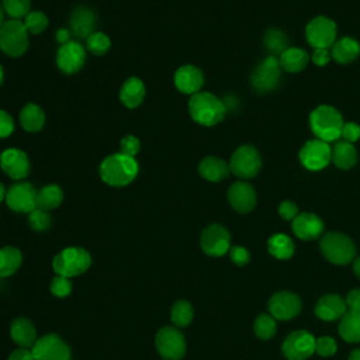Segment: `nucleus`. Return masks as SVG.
Masks as SVG:
<instances>
[{
	"mask_svg": "<svg viewBox=\"0 0 360 360\" xmlns=\"http://www.w3.org/2000/svg\"><path fill=\"white\" fill-rule=\"evenodd\" d=\"M139 172L138 162L135 158L124 153H112L107 156L98 169L101 180L112 187H124L132 183Z\"/></svg>",
	"mask_w": 360,
	"mask_h": 360,
	"instance_id": "obj_1",
	"label": "nucleus"
},
{
	"mask_svg": "<svg viewBox=\"0 0 360 360\" xmlns=\"http://www.w3.org/2000/svg\"><path fill=\"white\" fill-rule=\"evenodd\" d=\"M188 111L191 118L204 127H212L221 122L226 108L221 98L208 91H198L188 100Z\"/></svg>",
	"mask_w": 360,
	"mask_h": 360,
	"instance_id": "obj_2",
	"label": "nucleus"
},
{
	"mask_svg": "<svg viewBox=\"0 0 360 360\" xmlns=\"http://www.w3.org/2000/svg\"><path fill=\"white\" fill-rule=\"evenodd\" d=\"M343 120L340 112L332 105H319L309 115V125L315 136L329 142L340 138Z\"/></svg>",
	"mask_w": 360,
	"mask_h": 360,
	"instance_id": "obj_3",
	"label": "nucleus"
},
{
	"mask_svg": "<svg viewBox=\"0 0 360 360\" xmlns=\"http://www.w3.org/2000/svg\"><path fill=\"white\" fill-rule=\"evenodd\" d=\"M319 249L325 259L333 264L345 266L354 260L356 246L353 240L342 232H326L319 240Z\"/></svg>",
	"mask_w": 360,
	"mask_h": 360,
	"instance_id": "obj_4",
	"label": "nucleus"
},
{
	"mask_svg": "<svg viewBox=\"0 0 360 360\" xmlns=\"http://www.w3.org/2000/svg\"><path fill=\"white\" fill-rule=\"evenodd\" d=\"M91 264L90 253L79 246H70L60 250L52 260V269L58 276L76 277L83 274Z\"/></svg>",
	"mask_w": 360,
	"mask_h": 360,
	"instance_id": "obj_5",
	"label": "nucleus"
},
{
	"mask_svg": "<svg viewBox=\"0 0 360 360\" xmlns=\"http://www.w3.org/2000/svg\"><path fill=\"white\" fill-rule=\"evenodd\" d=\"M28 48V31L22 20H7L0 27V49L11 56L17 58L22 55Z\"/></svg>",
	"mask_w": 360,
	"mask_h": 360,
	"instance_id": "obj_6",
	"label": "nucleus"
},
{
	"mask_svg": "<svg viewBox=\"0 0 360 360\" xmlns=\"http://www.w3.org/2000/svg\"><path fill=\"white\" fill-rule=\"evenodd\" d=\"M281 79V66L276 56H266L250 75V84L257 93H269L274 90Z\"/></svg>",
	"mask_w": 360,
	"mask_h": 360,
	"instance_id": "obj_7",
	"label": "nucleus"
},
{
	"mask_svg": "<svg viewBox=\"0 0 360 360\" xmlns=\"http://www.w3.org/2000/svg\"><path fill=\"white\" fill-rule=\"evenodd\" d=\"M156 349L165 360H180L186 354V340L176 326H163L155 336Z\"/></svg>",
	"mask_w": 360,
	"mask_h": 360,
	"instance_id": "obj_8",
	"label": "nucleus"
},
{
	"mask_svg": "<svg viewBox=\"0 0 360 360\" xmlns=\"http://www.w3.org/2000/svg\"><path fill=\"white\" fill-rule=\"evenodd\" d=\"M260 167V155L252 145H242L232 153L229 169L235 176L240 179H252L259 173Z\"/></svg>",
	"mask_w": 360,
	"mask_h": 360,
	"instance_id": "obj_9",
	"label": "nucleus"
},
{
	"mask_svg": "<svg viewBox=\"0 0 360 360\" xmlns=\"http://www.w3.org/2000/svg\"><path fill=\"white\" fill-rule=\"evenodd\" d=\"M31 352L34 360H72L69 346L55 333H48L37 339Z\"/></svg>",
	"mask_w": 360,
	"mask_h": 360,
	"instance_id": "obj_10",
	"label": "nucleus"
},
{
	"mask_svg": "<svg viewBox=\"0 0 360 360\" xmlns=\"http://www.w3.org/2000/svg\"><path fill=\"white\" fill-rule=\"evenodd\" d=\"M201 249L211 257L224 256L231 249V235L228 229L219 224L208 225L200 238Z\"/></svg>",
	"mask_w": 360,
	"mask_h": 360,
	"instance_id": "obj_11",
	"label": "nucleus"
},
{
	"mask_svg": "<svg viewBox=\"0 0 360 360\" xmlns=\"http://www.w3.org/2000/svg\"><path fill=\"white\" fill-rule=\"evenodd\" d=\"M315 340L308 330H294L284 339L281 350L288 360H307L315 353Z\"/></svg>",
	"mask_w": 360,
	"mask_h": 360,
	"instance_id": "obj_12",
	"label": "nucleus"
},
{
	"mask_svg": "<svg viewBox=\"0 0 360 360\" xmlns=\"http://www.w3.org/2000/svg\"><path fill=\"white\" fill-rule=\"evenodd\" d=\"M305 37L314 49L329 48L336 41V24L328 17H315L307 24Z\"/></svg>",
	"mask_w": 360,
	"mask_h": 360,
	"instance_id": "obj_13",
	"label": "nucleus"
},
{
	"mask_svg": "<svg viewBox=\"0 0 360 360\" xmlns=\"http://www.w3.org/2000/svg\"><path fill=\"white\" fill-rule=\"evenodd\" d=\"M301 298L291 291H277L269 300V311L274 319H292L301 312Z\"/></svg>",
	"mask_w": 360,
	"mask_h": 360,
	"instance_id": "obj_14",
	"label": "nucleus"
},
{
	"mask_svg": "<svg viewBox=\"0 0 360 360\" xmlns=\"http://www.w3.org/2000/svg\"><path fill=\"white\" fill-rule=\"evenodd\" d=\"M300 160L308 170H321L332 160V148L321 139H311L300 150Z\"/></svg>",
	"mask_w": 360,
	"mask_h": 360,
	"instance_id": "obj_15",
	"label": "nucleus"
},
{
	"mask_svg": "<svg viewBox=\"0 0 360 360\" xmlns=\"http://www.w3.org/2000/svg\"><path fill=\"white\" fill-rule=\"evenodd\" d=\"M38 191L30 183L13 184L6 193V202L15 212L30 214L37 208Z\"/></svg>",
	"mask_w": 360,
	"mask_h": 360,
	"instance_id": "obj_16",
	"label": "nucleus"
},
{
	"mask_svg": "<svg viewBox=\"0 0 360 360\" xmlns=\"http://www.w3.org/2000/svg\"><path fill=\"white\" fill-rule=\"evenodd\" d=\"M84 60L86 51L83 45L77 41H69L60 45L56 52V65L66 75L79 72L83 68Z\"/></svg>",
	"mask_w": 360,
	"mask_h": 360,
	"instance_id": "obj_17",
	"label": "nucleus"
},
{
	"mask_svg": "<svg viewBox=\"0 0 360 360\" xmlns=\"http://www.w3.org/2000/svg\"><path fill=\"white\" fill-rule=\"evenodd\" d=\"M0 166L8 177L14 180L25 179L30 173V160L25 152L17 148H8L1 152V162Z\"/></svg>",
	"mask_w": 360,
	"mask_h": 360,
	"instance_id": "obj_18",
	"label": "nucleus"
},
{
	"mask_svg": "<svg viewBox=\"0 0 360 360\" xmlns=\"http://www.w3.org/2000/svg\"><path fill=\"white\" fill-rule=\"evenodd\" d=\"M228 201L235 211L248 214L256 205V191L249 183L236 181L228 190Z\"/></svg>",
	"mask_w": 360,
	"mask_h": 360,
	"instance_id": "obj_19",
	"label": "nucleus"
},
{
	"mask_svg": "<svg viewBox=\"0 0 360 360\" xmlns=\"http://www.w3.org/2000/svg\"><path fill=\"white\" fill-rule=\"evenodd\" d=\"M323 221L311 212L298 214L292 219V232L302 240H314L323 235Z\"/></svg>",
	"mask_w": 360,
	"mask_h": 360,
	"instance_id": "obj_20",
	"label": "nucleus"
},
{
	"mask_svg": "<svg viewBox=\"0 0 360 360\" xmlns=\"http://www.w3.org/2000/svg\"><path fill=\"white\" fill-rule=\"evenodd\" d=\"M204 84V75L202 72L193 66L184 65L180 66L174 73V86L183 94H195Z\"/></svg>",
	"mask_w": 360,
	"mask_h": 360,
	"instance_id": "obj_21",
	"label": "nucleus"
},
{
	"mask_svg": "<svg viewBox=\"0 0 360 360\" xmlns=\"http://www.w3.org/2000/svg\"><path fill=\"white\" fill-rule=\"evenodd\" d=\"M315 315L322 321H336L347 311L346 301L338 294L322 295L315 304Z\"/></svg>",
	"mask_w": 360,
	"mask_h": 360,
	"instance_id": "obj_22",
	"label": "nucleus"
},
{
	"mask_svg": "<svg viewBox=\"0 0 360 360\" xmlns=\"http://www.w3.org/2000/svg\"><path fill=\"white\" fill-rule=\"evenodd\" d=\"M96 14L86 6H79L73 10L69 18L70 32L77 38H87L94 32Z\"/></svg>",
	"mask_w": 360,
	"mask_h": 360,
	"instance_id": "obj_23",
	"label": "nucleus"
},
{
	"mask_svg": "<svg viewBox=\"0 0 360 360\" xmlns=\"http://www.w3.org/2000/svg\"><path fill=\"white\" fill-rule=\"evenodd\" d=\"M10 336L20 347H32L37 342V330L32 322L27 318H17L10 326Z\"/></svg>",
	"mask_w": 360,
	"mask_h": 360,
	"instance_id": "obj_24",
	"label": "nucleus"
},
{
	"mask_svg": "<svg viewBox=\"0 0 360 360\" xmlns=\"http://www.w3.org/2000/svg\"><path fill=\"white\" fill-rule=\"evenodd\" d=\"M229 172H231L229 165L225 160L215 158V156H207L198 165L200 176L208 181H214V183H218V181H222L224 179H226Z\"/></svg>",
	"mask_w": 360,
	"mask_h": 360,
	"instance_id": "obj_25",
	"label": "nucleus"
},
{
	"mask_svg": "<svg viewBox=\"0 0 360 360\" xmlns=\"http://www.w3.org/2000/svg\"><path fill=\"white\" fill-rule=\"evenodd\" d=\"M145 84L139 77H129L120 90V100L128 108H136L145 98Z\"/></svg>",
	"mask_w": 360,
	"mask_h": 360,
	"instance_id": "obj_26",
	"label": "nucleus"
},
{
	"mask_svg": "<svg viewBox=\"0 0 360 360\" xmlns=\"http://www.w3.org/2000/svg\"><path fill=\"white\" fill-rule=\"evenodd\" d=\"M360 55V44L349 37H343L333 42L330 56L339 63H350Z\"/></svg>",
	"mask_w": 360,
	"mask_h": 360,
	"instance_id": "obj_27",
	"label": "nucleus"
},
{
	"mask_svg": "<svg viewBox=\"0 0 360 360\" xmlns=\"http://www.w3.org/2000/svg\"><path fill=\"white\" fill-rule=\"evenodd\" d=\"M338 330L340 338L345 342L359 343L360 342V311L347 309L340 318Z\"/></svg>",
	"mask_w": 360,
	"mask_h": 360,
	"instance_id": "obj_28",
	"label": "nucleus"
},
{
	"mask_svg": "<svg viewBox=\"0 0 360 360\" xmlns=\"http://www.w3.org/2000/svg\"><path fill=\"white\" fill-rule=\"evenodd\" d=\"M20 124L27 132H38L45 124L42 108L34 103L25 104L20 111Z\"/></svg>",
	"mask_w": 360,
	"mask_h": 360,
	"instance_id": "obj_29",
	"label": "nucleus"
},
{
	"mask_svg": "<svg viewBox=\"0 0 360 360\" xmlns=\"http://www.w3.org/2000/svg\"><path fill=\"white\" fill-rule=\"evenodd\" d=\"M278 62L281 69L290 73H297V72H301L308 65L309 55L301 48H287L278 56Z\"/></svg>",
	"mask_w": 360,
	"mask_h": 360,
	"instance_id": "obj_30",
	"label": "nucleus"
},
{
	"mask_svg": "<svg viewBox=\"0 0 360 360\" xmlns=\"http://www.w3.org/2000/svg\"><path fill=\"white\" fill-rule=\"evenodd\" d=\"M332 162L339 169H350L357 162V152L353 143L347 141H338L332 148Z\"/></svg>",
	"mask_w": 360,
	"mask_h": 360,
	"instance_id": "obj_31",
	"label": "nucleus"
},
{
	"mask_svg": "<svg viewBox=\"0 0 360 360\" xmlns=\"http://www.w3.org/2000/svg\"><path fill=\"white\" fill-rule=\"evenodd\" d=\"M63 201V191L58 184H46L37 194V208L51 211L58 208Z\"/></svg>",
	"mask_w": 360,
	"mask_h": 360,
	"instance_id": "obj_32",
	"label": "nucleus"
},
{
	"mask_svg": "<svg viewBox=\"0 0 360 360\" xmlns=\"http://www.w3.org/2000/svg\"><path fill=\"white\" fill-rule=\"evenodd\" d=\"M294 242L285 233H274L267 240V249L271 256L280 260H287L294 255Z\"/></svg>",
	"mask_w": 360,
	"mask_h": 360,
	"instance_id": "obj_33",
	"label": "nucleus"
},
{
	"mask_svg": "<svg viewBox=\"0 0 360 360\" xmlns=\"http://www.w3.org/2000/svg\"><path fill=\"white\" fill-rule=\"evenodd\" d=\"M22 255L17 248L4 246L0 248V278L14 274L21 266Z\"/></svg>",
	"mask_w": 360,
	"mask_h": 360,
	"instance_id": "obj_34",
	"label": "nucleus"
},
{
	"mask_svg": "<svg viewBox=\"0 0 360 360\" xmlns=\"http://www.w3.org/2000/svg\"><path fill=\"white\" fill-rule=\"evenodd\" d=\"M263 44L270 55L280 56L288 48V38L283 31L277 28H269L263 35Z\"/></svg>",
	"mask_w": 360,
	"mask_h": 360,
	"instance_id": "obj_35",
	"label": "nucleus"
},
{
	"mask_svg": "<svg viewBox=\"0 0 360 360\" xmlns=\"http://www.w3.org/2000/svg\"><path fill=\"white\" fill-rule=\"evenodd\" d=\"M193 307L188 301L186 300H179L173 304L170 309V319L176 328H184L190 325L193 319Z\"/></svg>",
	"mask_w": 360,
	"mask_h": 360,
	"instance_id": "obj_36",
	"label": "nucleus"
},
{
	"mask_svg": "<svg viewBox=\"0 0 360 360\" xmlns=\"http://www.w3.org/2000/svg\"><path fill=\"white\" fill-rule=\"evenodd\" d=\"M255 333L262 340L271 339L277 332V323L276 319L269 314H260L253 325Z\"/></svg>",
	"mask_w": 360,
	"mask_h": 360,
	"instance_id": "obj_37",
	"label": "nucleus"
},
{
	"mask_svg": "<svg viewBox=\"0 0 360 360\" xmlns=\"http://www.w3.org/2000/svg\"><path fill=\"white\" fill-rule=\"evenodd\" d=\"M86 48L93 55H104L111 48V41L108 35H105L101 31H94L91 35L86 38Z\"/></svg>",
	"mask_w": 360,
	"mask_h": 360,
	"instance_id": "obj_38",
	"label": "nucleus"
},
{
	"mask_svg": "<svg viewBox=\"0 0 360 360\" xmlns=\"http://www.w3.org/2000/svg\"><path fill=\"white\" fill-rule=\"evenodd\" d=\"M1 6L10 20H24L30 13V0H3Z\"/></svg>",
	"mask_w": 360,
	"mask_h": 360,
	"instance_id": "obj_39",
	"label": "nucleus"
},
{
	"mask_svg": "<svg viewBox=\"0 0 360 360\" xmlns=\"http://www.w3.org/2000/svg\"><path fill=\"white\" fill-rule=\"evenodd\" d=\"M22 22L28 32L41 34L48 27V17L42 11H30Z\"/></svg>",
	"mask_w": 360,
	"mask_h": 360,
	"instance_id": "obj_40",
	"label": "nucleus"
},
{
	"mask_svg": "<svg viewBox=\"0 0 360 360\" xmlns=\"http://www.w3.org/2000/svg\"><path fill=\"white\" fill-rule=\"evenodd\" d=\"M28 222H30V226L34 231L44 232L51 226L52 219H51V215L48 214V211H44L41 208H35L34 211H31L28 214Z\"/></svg>",
	"mask_w": 360,
	"mask_h": 360,
	"instance_id": "obj_41",
	"label": "nucleus"
},
{
	"mask_svg": "<svg viewBox=\"0 0 360 360\" xmlns=\"http://www.w3.org/2000/svg\"><path fill=\"white\" fill-rule=\"evenodd\" d=\"M51 292L58 297V298H65L70 294L72 291V281L69 277H65V276H55L51 281Z\"/></svg>",
	"mask_w": 360,
	"mask_h": 360,
	"instance_id": "obj_42",
	"label": "nucleus"
},
{
	"mask_svg": "<svg viewBox=\"0 0 360 360\" xmlns=\"http://www.w3.org/2000/svg\"><path fill=\"white\" fill-rule=\"evenodd\" d=\"M338 345L330 336H321L315 340V352L322 357H330L336 353Z\"/></svg>",
	"mask_w": 360,
	"mask_h": 360,
	"instance_id": "obj_43",
	"label": "nucleus"
},
{
	"mask_svg": "<svg viewBox=\"0 0 360 360\" xmlns=\"http://www.w3.org/2000/svg\"><path fill=\"white\" fill-rule=\"evenodd\" d=\"M120 149H121V153H124L127 156H131V158H135L136 153L141 149V142H139V139L136 136L127 135V136H124L121 139Z\"/></svg>",
	"mask_w": 360,
	"mask_h": 360,
	"instance_id": "obj_44",
	"label": "nucleus"
},
{
	"mask_svg": "<svg viewBox=\"0 0 360 360\" xmlns=\"http://www.w3.org/2000/svg\"><path fill=\"white\" fill-rule=\"evenodd\" d=\"M229 256L231 260L236 264V266H245L249 263L250 260V253L248 252L246 248L243 246H231L229 249Z\"/></svg>",
	"mask_w": 360,
	"mask_h": 360,
	"instance_id": "obj_45",
	"label": "nucleus"
},
{
	"mask_svg": "<svg viewBox=\"0 0 360 360\" xmlns=\"http://www.w3.org/2000/svg\"><path fill=\"white\" fill-rule=\"evenodd\" d=\"M340 136L350 143L356 142L360 138V125L356 122H345L342 127Z\"/></svg>",
	"mask_w": 360,
	"mask_h": 360,
	"instance_id": "obj_46",
	"label": "nucleus"
},
{
	"mask_svg": "<svg viewBox=\"0 0 360 360\" xmlns=\"http://www.w3.org/2000/svg\"><path fill=\"white\" fill-rule=\"evenodd\" d=\"M14 131V120L13 117L6 112L4 110H0V138H7Z\"/></svg>",
	"mask_w": 360,
	"mask_h": 360,
	"instance_id": "obj_47",
	"label": "nucleus"
},
{
	"mask_svg": "<svg viewBox=\"0 0 360 360\" xmlns=\"http://www.w3.org/2000/svg\"><path fill=\"white\" fill-rule=\"evenodd\" d=\"M278 214L285 221H292L298 215V207L292 201H283L278 205Z\"/></svg>",
	"mask_w": 360,
	"mask_h": 360,
	"instance_id": "obj_48",
	"label": "nucleus"
},
{
	"mask_svg": "<svg viewBox=\"0 0 360 360\" xmlns=\"http://www.w3.org/2000/svg\"><path fill=\"white\" fill-rule=\"evenodd\" d=\"M330 58V51L328 48H315L312 52V62L316 66H325Z\"/></svg>",
	"mask_w": 360,
	"mask_h": 360,
	"instance_id": "obj_49",
	"label": "nucleus"
},
{
	"mask_svg": "<svg viewBox=\"0 0 360 360\" xmlns=\"http://www.w3.org/2000/svg\"><path fill=\"white\" fill-rule=\"evenodd\" d=\"M346 305L352 311H360V288H353L346 295Z\"/></svg>",
	"mask_w": 360,
	"mask_h": 360,
	"instance_id": "obj_50",
	"label": "nucleus"
},
{
	"mask_svg": "<svg viewBox=\"0 0 360 360\" xmlns=\"http://www.w3.org/2000/svg\"><path fill=\"white\" fill-rule=\"evenodd\" d=\"M8 360H34V356H32L31 349L20 347V349H15L14 352H11V354L8 356Z\"/></svg>",
	"mask_w": 360,
	"mask_h": 360,
	"instance_id": "obj_51",
	"label": "nucleus"
},
{
	"mask_svg": "<svg viewBox=\"0 0 360 360\" xmlns=\"http://www.w3.org/2000/svg\"><path fill=\"white\" fill-rule=\"evenodd\" d=\"M70 30H68V28H59L58 31H56V34H55V38H56V41L60 44V45H63V44H66V42H69L70 41Z\"/></svg>",
	"mask_w": 360,
	"mask_h": 360,
	"instance_id": "obj_52",
	"label": "nucleus"
},
{
	"mask_svg": "<svg viewBox=\"0 0 360 360\" xmlns=\"http://www.w3.org/2000/svg\"><path fill=\"white\" fill-rule=\"evenodd\" d=\"M353 271L357 276V278H360V256H356L353 260Z\"/></svg>",
	"mask_w": 360,
	"mask_h": 360,
	"instance_id": "obj_53",
	"label": "nucleus"
},
{
	"mask_svg": "<svg viewBox=\"0 0 360 360\" xmlns=\"http://www.w3.org/2000/svg\"><path fill=\"white\" fill-rule=\"evenodd\" d=\"M347 360H360V349H353V350L349 353Z\"/></svg>",
	"mask_w": 360,
	"mask_h": 360,
	"instance_id": "obj_54",
	"label": "nucleus"
},
{
	"mask_svg": "<svg viewBox=\"0 0 360 360\" xmlns=\"http://www.w3.org/2000/svg\"><path fill=\"white\" fill-rule=\"evenodd\" d=\"M6 188H4V186L0 183V202L3 201V200H6Z\"/></svg>",
	"mask_w": 360,
	"mask_h": 360,
	"instance_id": "obj_55",
	"label": "nucleus"
},
{
	"mask_svg": "<svg viewBox=\"0 0 360 360\" xmlns=\"http://www.w3.org/2000/svg\"><path fill=\"white\" fill-rule=\"evenodd\" d=\"M4 22V10H3V6L0 4V27L3 25Z\"/></svg>",
	"mask_w": 360,
	"mask_h": 360,
	"instance_id": "obj_56",
	"label": "nucleus"
},
{
	"mask_svg": "<svg viewBox=\"0 0 360 360\" xmlns=\"http://www.w3.org/2000/svg\"><path fill=\"white\" fill-rule=\"evenodd\" d=\"M3 80H4V72H3V68L0 65V84L3 83Z\"/></svg>",
	"mask_w": 360,
	"mask_h": 360,
	"instance_id": "obj_57",
	"label": "nucleus"
},
{
	"mask_svg": "<svg viewBox=\"0 0 360 360\" xmlns=\"http://www.w3.org/2000/svg\"><path fill=\"white\" fill-rule=\"evenodd\" d=\"M0 162H1V152H0Z\"/></svg>",
	"mask_w": 360,
	"mask_h": 360,
	"instance_id": "obj_58",
	"label": "nucleus"
}]
</instances>
